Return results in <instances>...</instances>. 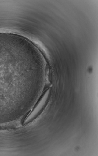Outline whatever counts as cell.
Segmentation results:
<instances>
[{
  "instance_id": "6da1fadb",
  "label": "cell",
  "mask_w": 98,
  "mask_h": 156,
  "mask_svg": "<svg viewBox=\"0 0 98 156\" xmlns=\"http://www.w3.org/2000/svg\"><path fill=\"white\" fill-rule=\"evenodd\" d=\"M48 95H47L45 96L44 95L43 97L42 98L40 102L39 103L38 105H37L36 108L32 111L31 113H30L28 116L27 117V118L24 120V123L26 124L27 122H29L31 120L33 119H34V117L43 108L44 105L46 104L47 101V100Z\"/></svg>"
}]
</instances>
